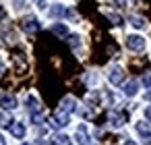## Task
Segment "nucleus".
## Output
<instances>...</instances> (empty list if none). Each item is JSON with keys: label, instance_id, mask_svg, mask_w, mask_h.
Segmentation results:
<instances>
[{"label": "nucleus", "instance_id": "1", "mask_svg": "<svg viewBox=\"0 0 151 145\" xmlns=\"http://www.w3.org/2000/svg\"><path fill=\"white\" fill-rule=\"evenodd\" d=\"M68 112L66 110H62V108H58L52 116H50V124L54 126V128H62V126H66L68 124Z\"/></svg>", "mask_w": 151, "mask_h": 145}, {"label": "nucleus", "instance_id": "2", "mask_svg": "<svg viewBox=\"0 0 151 145\" xmlns=\"http://www.w3.org/2000/svg\"><path fill=\"white\" fill-rule=\"evenodd\" d=\"M13 66H15V71H17L19 75L27 73V56H25L21 50H15V52H13Z\"/></svg>", "mask_w": 151, "mask_h": 145}, {"label": "nucleus", "instance_id": "3", "mask_svg": "<svg viewBox=\"0 0 151 145\" xmlns=\"http://www.w3.org/2000/svg\"><path fill=\"white\" fill-rule=\"evenodd\" d=\"M21 25H23V29H25L27 33H37V31L42 29L40 21H37L33 15H27V17H23V19H21Z\"/></svg>", "mask_w": 151, "mask_h": 145}, {"label": "nucleus", "instance_id": "4", "mask_svg": "<svg viewBox=\"0 0 151 145\" xmlns=\"http://www.w3.org/2000/svg\"><path fill=\"white\" fill-rule=\"evenodd\" d=\"M108 120H110V126L114 128H120L124 122H126V112H120V110H114L108 114Z\"/></svg>", "mask_w": 151, "mask_h": 145}, {"label": "nucleus", "instance_id": "5", "mask_svg": "<svg viewBox=\"0 0 151 145\" xmlns=\"http://www.w3.org/2000/svg\"><path fill=\"white\" fill-rule=\"evenodd\" d=\"M126 48L132 50V52H141L145 48V40L141 35H128L126 38Z\"/></svg>", "mask_w": 151, "mask_h": 145}, {"label": "nucleus", "instance_id": "6", "mask_svg": "<svg viewBox=\"0 0 151 145\" xmlns=\"http://www.w3.org/2000/svg\"><path fill=\"white\" fill-rule=\"evenodd\" d=\"M108 79H110L112 85H122V81H124V71H122L120 66H112L110 73H108Z\"/></svg>", "mask_w": 151, "mask_h": 145}, {"label": "nucleus", "instance_id": "7", "mask_svg": "<svg viewBox=\"0 0 151 145\" xmlns=\"http://www.w3.org/2000/svg\"><path fill=\"white\" fill-rule=\"evenodd\" d=\"M0 106H2V110L11 112V110L17 108V97L11 95V93H2V95H0Z\"/></svg>", "mask_w": 151, "mask_h": 145}, {"label": "nucleus", "instance_id": "8", "mask_svg": "<svg viewBox=\"0 0 151 145\" xmlns=\"http://www.w3.org/2000/svg\"><path fill=\"white\" fill-rule=\"evenodd\" d=\"M137 133L143 137V141L147 143V145H151V128H149V124L147 122H137Z\"/></svg>", "mask_w": 151, "mask_h": 145}, {"label": "nucleus", "instance_id": "9", "mask_svg": "<svg viewBox=\"0 0 151 145\" xmlns=\"http://www.w3.org/2000/svg\"><path fill=\"white\" fill-rule=\"evenodd\" d=\"M27 110H29L31 116H35V114L42 112V106H40V102H37L35 95H29V97H27Z\"/></svg>", "mask_w": 151, "mask_h": 145}, {"label": "nucleus", "instance_id": "10", "mask_svg": "<svg viewBox=\"0 0 151 145\" xmlns=\"http://www.w3.org/2000/svg\"><path fill=\"white\" fill-rule=\"evenodd\" d=\"M122 91H124L126 97H132V95H137V91H139V83L132 79V81H128V83L122 85Z\"/></svg>", "mask_w": 151, "mask_h": 145}, {"label": "nucleus", "instance_id": "11", "mask_svg": "<svg viewBox=\"0 0 151 145\" xmlns=\"http://www.w3.org/2000/svg\"><path fill=\"white\" fill-rule=\"evenodd\" d=\"M60 108H62V110H66L68 114L79 110V108H77V102H75V97H64V100L60 102Z\"/></svg>", "mask_w": 151, "mask_h": 145}, {"label": "nucleus", "instance_id": "12", "mask_svg": "<svg viewBox=\"0 0 151 145\" xmlns=\"http://www.w3.org/2000/svg\"><path fill=\"white\" fill-rule=\"evenodd\" d=\"M9 128H11V133H13L17 139H23V137H25V124H23V122H17V120H15Z\"/></svg>", "mask_w": 151, "mask_h": 145}, {"label": "nucleus", "instance_id": "13", "mask_svg": "<svg viewBox=\"0 0 151 145\" xmlns=\"http://www.w3.org/2000/svg\"><path fill=\"white\" fill-rule=\"evenodd\" d=\"M77 143H79V145H89V135H87L85 124H81V126L77 128Z\"/></svg>", "mask_w": 151, "mask_h": 145}, {"label": "nucleus", "instance_id": "14", "mask_svg": "<svg viewBox=\"0 0 151 145\" xmlns=\"http://www.w3.org/2000/svg\"><path fill=\"white\" fill-rule=\"evenodd\" d=\"M52 33H56V35H60V38H66V35H68V29H66L64 23H56V25L52 27Z\"/></svg>", "mask_w": 151, "mask_h": 145}, {"label": "nucleus", "instance_id": "15", "mask_svg": "<svg viewBox=\"0 0 151 145\" xmlns=\"http://www.w3.org/2000/svg\"><path fill=\"white\" fill-rule=\"evenodd\" d=\"M130 25L137 27V29H143V27L147 25V21H145L143 17H139V15H132V17H130Z\"/></svg>", "mask_w": 151, "mask_h": 145}, {"label": "nucleus", "instance_id": "16", "mask_svg": "<svg viewBox=\"0 0 151 145\" xmlns=\"http://www.w3.org/2000/svg\"><path fill=\"white\" fill-rule=\"evenodd\" d=\"M106 19H108L112 25H116V27H120V25H122V17H120V15H116V13H106Z\"/></svg>", "mask_w": 151, "mask_h": 145}, {"label": "nucleus", "instance_id": "17", "mask_svg": "<svg viewBox=\"0 0 151 145\" xmlns=\"http://www.w3.org/2000/svg\"><path fill=\"white\" fill-rule=\"evenodd\" d=\"M50 15H52V17H64V15H66V9L60 6V4H54V6L50 9Z\"/></svg>", "mask_w": 151, "mask_h": 145}, {"label": "nucleus", "instance_id": "18", "mask_svg": "<svg viewBox=\"0 0 151 145\" xmlns=\"http://www.w3.org/2000/svg\"><path fill=\"white\" fill-rule=\"evenodd\" d=\"M54 145H73V143H70V137H66V135H56V137H54Z\"/></svg>", "mask_w": 151, "mask_h": 145}, {"label": "nucleus", "instance_id": "19", "mask_svg": "<svg viewBox=\"0 0 151 145\" xmlns=\"http://www.w3.org/2000/svg\"><path fill=\"white\" fill-rule=\"evenodd\" d=\"M68 46H70L73 50H79V48H81V38H79V35H68Z\"/></svg>", "mask_w": 151, "mask_h": 145}, {"label": "nucleus", "instance_id": "20", "mask_svg": "<svg viewBox=\"0 0 151 145\" xmlns=\"http://www.w3.org/2000/svg\"><path fill=\"white\" fill-rule=\"evenodd\" d=\"M143 85L151 89V71H147V73L143 75Z\"/></svg>", "mask_w": 151, "mask_h": 145}, {"label": "nucleus", "instance_id": "21", "mask_svg": "<svg viewBox=\"0 0 151 145\" xmlns=\"http://www.w3.org/2000/svg\"><path fill=\"white\" fill-rule=\"evenodd\" d=\"M15 2V9H23V4H25V0H13Z\"/></svg>", "mask_w": 151, "mask_h": 145}, {"label": "nucleus", "instance_id": "22", "mask_svg": "<svg viewBox=\"0 0 151 145\" xmlns=\"http://www.w3.org/2000/svg\"><path fill=\"white\" fill-rule=\"evenodd\" d=\"M114 2H116V6H126L128 0H114Z\"/></svg>", "mask_w": 151, "mask_h": 145}, {"label": "nucleus", "instance_id": "23", "mask_svg": "<svg viewBox=\"0 0 151 145\" xmlns=\"http://www.w3.org/2000/svg\"><path fill=\"white\" fill-rule=\"evenodd\" d=\"M35 2H37V6H40V9H44V6H46V0H35Z\"/></svg>", "mask_w": 151, "mask_h": 145}, {"label": "nucleus", "instance_id": "24", "mask_svg": "<svg viewBox=\"0 0 151 145\" xmlns=\"http://www.w3.org/2000/svg\"><path fill=\"white\" fill-rule=\"evenodd\" d=\"M35 145H50L48 141H44V139H40V141H35Z\"/></svg>", "mask_w": 151, "mask_h": 145}, {"label": "nucleus", "instance_id": "25", "mask_svg": "<svg viewBox=\"0 0 151 145\" xmlns=\"http://www.w3.org/2000/svg\"><path fill=\"white\" fill-rule=\"evenodd\" d=\"M145 116H147V118L151 120V108H147V110H145Z\"/></svg>", "mask_w": 151, "mask_h": 145}, {"label": "nucleus", "instance_id": "26", "mask_svg": "<svg viewBox=\"0 0 151 145\" xmlns=\"http://www.w3.org/2000/svg\"><path fill=\"white\" fill-rule=\"evenodd\" d=\"M4 15H6V11H4L2 6H0V19H4Z\"/></svg>", "mask_w": 151, "mask_h": 145}, {"label": "nucleus", "instance_id": "27", "mask_svg": "<svg viewBox=\"0 0 151 145\" xmlns=\"http://www.w3.org/2000/svg\"><path fill=\"white\" fill-rule=\"evenodd\" d=\"M2 73H4V64H2V60H0V77H2Z\"/></svg>", "mask_w": 151, "mask_h": 145}, {"label": "nucleus", "instance_id": "28", "mask_svg": "<svg viewBox=\"0 0 151 145\" xmlns=\"http://www.w3.org/2000/svg\"><path fill=\"white\" fill-rule=\"evenodd\" d=\"M124 145H137V143H134V141H126Z\"/></svg>", "mask_w": 151, "mask_h": 145}, {"label": "nucleus", "instance_id": "29", "mask_svg": "<svg viewBox=\"0 0 151 145\" xmlns=\"http://www.w3.org/2000/svg\"><path fill=\"white\" fill-rule=\"evenodd\" d=\"M0 145H6V143H4V139H2V135H0Z\"/></svg>", "mask_w": 151, "mask_h": 145}]
</instances>
